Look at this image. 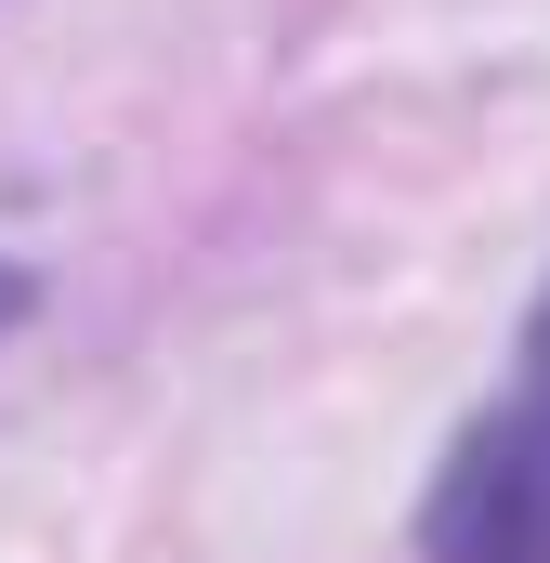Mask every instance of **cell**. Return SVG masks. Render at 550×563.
<instances>
[{
  "label": "cell",
  "instance_id": "cell-1",
  "mask_svg": "<svg viewBox=\"0 0 550 563\" xmlns=\"http://www.w3.org/2000/svg\"><path fill=\"white\" fill-rule=\"evenodd\" d=\"M419 563H550V288L525 314L512 394L459 420L432 498H419Z\"/></svg>",
  "mask_w": 550,
  "mask_h": 563
},
{
  "label": "cell",
  "instance_id": "cell-2",
  "mask_svg": "<svg viewBox=\"0 0 550 563\" xmlns=\"http://www.w3.org/2000/svg\"><path fill=\"white\" fill-rule=\"evenodd\" d=\"M26 301H40V288H26V263H0V328H13Z\"/></svg>",
  "mask_w": 550,
  "mask_h": 563
}]
</instances>
